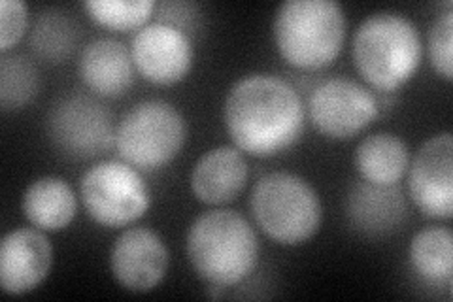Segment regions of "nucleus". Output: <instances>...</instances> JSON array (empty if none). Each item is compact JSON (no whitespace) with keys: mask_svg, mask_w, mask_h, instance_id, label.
<instances>
[{"mask_svg":"<svg viewBox=\"0 0 453 302\" xmlns=\"http://www.w3.org/2000/svg\"><path fill=\"white\" fill-rule=\"evenodd\" d=\"M306 121L303 98L293 85L257 72L240 78L223 103V123L234 146L253 157H273L301 138Z\"/></svg>","mask_w":453,"mask_h":302,"instance_id":"obj_1","label":"nucleus"},{"mask_svg":"<svg viewBox=\"0 0 453 302\" xmlns=\"http://www.w3.org/2000/svg\"><path fill=\"white\" fill-rule=\"evenodd\" d=\"M186 252L195 275L210 287L242 283L259 261V238L234 210H208L191 223Z\"/></svg>","mask_w":453,"mask_h":302,"instance_id":"obj_2","label":"nucleus"},{"mask_svg":"<svg viewBox=\"0 0 453 302\" xmlns=\"http://www.w3.org/2000/svg\"><path fill=\"white\" fill-rule=\"evenodd\" d=\"M421 57L419 28L401 12L371 13L351 40V59L359 76L381 93H393L412 80Z\"/></svg>","mask_w":453,"mask_h":302,"instance_id":"obj_3","label":"nucleus"},{"mask_svg":"<svg viewBox=\"0 0 453 302\" xmlns=\"http://www.w3.org/2000/svg\"><path fill=\"white\" fill-rule=\"evenodd\" d=\"M281 59L301 70H319L336 61L346 40V13L336 0H286L273 23Z\"/></svg>","mask_w":453,"mask_h":302,"instance_id":"obj_4","label":"nucleus"},{"mask_svg":"<svg viewBox=\"0 0 453 302\" xmlns=\"http://www.w3.org/2000/svg\"><path fill=\"white\" fill-rule=\"evenodd\" d=\"M250 210L261 231L281 246L304 244L323 220L318 191L293 172H268L255 182Z\"/></svg>","mask_w":453,"mask_h":302,"instance_id":"obj_5","label":"nucleus"},{"mask_svg":"<svg viewBox=\"0 0 453 302\" xmlns=\"http://www.w3.org/2000/svg\"><path fill=\"white\" fill-rule=\"evenodd\" d=\"M188 140V121L166 100H140L123 113L116 125V143L121 161L138 170L166 166Z\"/></svg>","mask_w":453,"mask_h":302,"instance_id":"obj_6","label":"nucleus"},{"mask_svg":"<svg viewBox=\"0 0 453 302\" xmlns=\"http://www.w3.org/2000/svg\"><path fill=\"white\" fill-rule=\"evenodd\" d=\"M80 197L89 218L110 228L134 223L151 205L140 170L118 159L95 163L85 170L80 180Z\"/></svg>","mask_w":453,"mask_h":302,"instance_id":"obj_7","label":"nucleus"},{"mask_svg":"<svg viewBox=\"0 0 453 302\" xmlns=\"http://www.w3.org/2000/svg\"><path fill=\"white\" fill-rule=\"evenodd\" d=\"M46 133L51 146L73 161L95 159L116 143L111 112L81 93L55 100L46 118Z\"/></svg>","mask_w":453,"mask_h":302,"instance_id":"obj_8","label":"nucleus"},{"mask_svg":"<svg viewBox=\"0 0 453 302\" xmlns=\"http://www.w3.org/2000/svg\"><path fill=\"white\" fill-rule=\"evenodd\" d=\"M380 112L374 93L349 78L321 81L308 98V116L318 131L333 140H349L371 125Z\"/></svg>","mask_w":453,"mask_h":302,"instance_id":"obj_9","label":"nucleus"},{"mask_svg":"<svg viewBox=\"0 0 453 302\" xmlns=\"http://www.w3.org/2000/svg\"><path fill=\"white\" fill-rule=\"evenodd\" d=\"M408 191L414 206L431 220L453 215V136L438 133L421 143L408 165Z\"/></svg>","mask_w":453,"mask_h":302,"instance_id":"obj_10","label":"nucleus"},{"mask_svg":"<svg viewBox=\"0 0 453 302\" xmlns=\"http://www.w3.org/2000/svg\"><path fill=\"white\" fill-rule=\"evenodd\" d=\"M131 57L140 76L155 85H173L189 74L193 42L189 33L170 23L151 21L131 38Z\"/></svg>","mask_w":453,"mask_h":302,"instance_id":"obj_11","label":"nucleus"},{"mask_svg":"<svg viewBox=\"0 0 453 302\" xmlns=\"http://www.w3.org/2000/svg\"><path fill=\"white\" fill-rule=\"evenodd\" d=\"M170 253L163 238L148 227L123 231L110 250V272L123 290L148 293L168 272Z\"/></svg>","mask_w":453,"mask_h":302,"instance_id":"obj_12","label":"nucleus"},{"mask_svg":"<svg viewBox=\"0 0 453 302\" xmlns=\"http://www.w3.org/2000/svg\"><path fill=\"white\" fill-rule=\"evenodd\" d=\"M53 248L44 231L19 227L0 242V287L6 295H25L50 276Z\"/></svg>","mask_w":453,"mask_h":302,"instance_id":"obj_13","label":"nucleus"},{"mask_svg":"<svg viewBox=\"0 0 453 302\" xmlns=\"http://www.w3.org/2000/svg\"><path fill=\"white\" fill-rule=\"evenodd\" d=\"M250 166L236 146H218L198 157L193 165L189 185L193 195L204 205L219 206L244 191Z\"/></svg>","mask_w":453,"mask_h":302,"instance_id":"obj_14","label":"nucleus"},{"mask_svg":"<svg viewBox=\"0 0 453 302\" xmlns=\"http://www.w3.org/2000/svg\"><path fill=\"white\" fill-rule=\"evenodd\" d=\"M346 215L351 227L363 235H389L406 220V197L399 183L376 185L371 182H357L351 185L348 193Z\"/></svg>","mask_w":453,"mask_h":302,"instance_id":"obj_15","label":"nucleus"},{"mask_svg":"<svg viewBox=\"0 0 453 302\" xmlns=\"http://www.w3.org/2000/svg\"><path fill=\"white\" fill-rule=\"evenodd\" d=\"M80 76L101 97H121L134 81L131 50L116 38H95L80 53Z\"/></svg>","mask_w":453,"mask_h":302,"instance_id":"obj_16","label":"nucleus"},{"mask_svg":"<svg viewBox=\"0 0 453 302\" xmlns=\"http://www.w3.org/2000/svg\"><path fill=\"white\" fill-rule=\"evenodd\" d=\"M25 218L44 233L63 231L74 221L78 198L73 187L59 176H42L27 185L21 198Z\"/></svg>","mask_w":453,"mask_h":302,"instance_id":"obj_17","label":"nucleus"},{"mask_svg":"<svg viewBox=\"0 0 453 302\" xmlns=\"http://www.w3.org/2000/svg\"><path fill=\"white\" fill-rule=\"evenodd\" d=\"M353 163L365 182L395 185L406 174L410 151L401 136L393 133H374L357 143Z\"/></svg>","mask_w":453,"mask_h":302,"instance_id":"obj_18","label":"nucleus"},{"mask_svg":"<svg viewBox=\"0 0 453 302\" xmlns=\"http://www.w3.org/2000/svg\"><path fill=\"white\" fill-rule=\"evenodd\" d=\"M410 265L427 283H448L453 276V235L446 227L418 231L408 248Z\"/></svg>","mask_w":453,"mask_h":302,"instance_id":"obj_19","label":"nucleus"},{"mask_svg":"<svg viewBox=\"0 0 453 302\" xmlns=\"http://www.w3.org/2000/svg\"><path fill=\"white\" fill-rule=\"evenodd\" d=\"M80 23L63 10L42 12L31 33L35 53L50 63H61L73 55L80 42Z\"/></svg>","mask_w":453,"mask_h":302,"instance_id":"obj_20","label":"nucleus"},{"mask_svg":"<svg viewBox=\"0 0 453 302\" xmlns=\"http://www.w3.org/2000/svg\"><path fill=\"white\" fill-rule=\"evenodd\" d=\"M40 89L36 65L23 53H3L0 59V108L18 112L31 105Z\"/></svg>","mask_w":453,"mask_h":302,"instance_id":"obj_21","label":"nucleus"},{"mask_svg":"<svg viewBox=\"0 0 453 302\" xmlns=\"http://www.w3.org/2000/svg\"><path fill=\"white\" fill-rule=\"evenodd\" d=\"M83 10L106 28L138 31L157 10V3L155 0H85Z\"/></svg>","mask_w":453,"mask_h":302,"instance_id":"obj_22","label":"nucleus"},{"mask_svg":"<svg viewBox=\"0 0 453 302\" xmlns=\"http://www.w3.org/2000/svg\"><path fill=\"white\" fill-rule=\"evenodd\" d=\"M429 61L438 76L446 81L453 78V4L449 0L433 19L427 35Z\"/></svg>","mask_w":453,"mask_h":302,"instance_id":"obj_23","label":"nucleus"},{"mask_svg":"<svg viewBox=\"0 0 453 302\" xmlns=\"http://www.w3.org/2000/svg\"><path fill=\"white\" fill-rule=\"evenodd\" d=\"M28 25V8L23 0L0 3V51L8 53L23 38Z\"/></svg>","mask_w":453,"mask_h":302,"instance_id":"obj_24","label":"nucleus"}]
</instances>
